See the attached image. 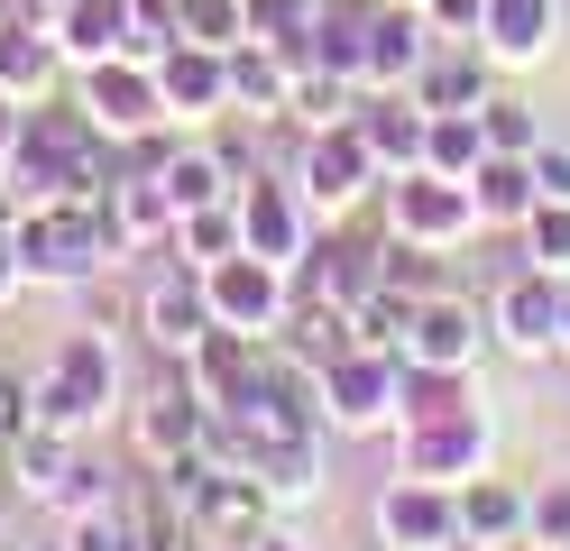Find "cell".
Returning a JSON list of instances; mask_svg holds the SVG:
<instances>
[{
    "mask_svg": "<svg viewBox=\"0 0 570 551\" xmlns=\"http://www.w3.org/2000/svg\"><path fill=\"white\" fill-rule=\"evenodd\" d=\"M488 341H497V331H488V313L470 304V294H423V304H414V331H405V358H423V367H479L488 358Z\"/></svg>",
    "mask_w": 570,
    "mask_h": 551,
    "instance_id": "cell-12",
    "label": "cell"
},
{
    "mask_svg": "<svg viewBox=\"0 0 570 551\" xmlns=\"http://www.w3.org/2000/svg\"><path fill=\"white\" fill-rule=\"evenodd\" d=\"M451 542H460V488L396 469L377 488V551H451Z\"/></svg>",
    "mask_w": 570,
    "mask_h": 551,
    "instance_id": "cell-8",
    "label": "cell"
},
{
    "mask_svg": "<svg viewBox=\"0 0 570 551\" xmlns=\"http://www.w3.org/2000/svg\"><path fill=\"white\" fill-rule=\"evenodd\" d=\"M479 157H488V129H479V110H433V129H423V166L470 184V175H479Z\"/></svg>",
    "mask_w": 570,
    "mask_h": 551,
    "instance_id": "cell-32",
    "label": "cell"
},
{
    "mask_svg": "<svg viewBox=\"0 0 570 551\" xmlns=\"http://www.w3.org/2000/svg\"><path fill=\"white\" fill-rule=\"evenodd\" d=\"M203 432H212V404H203L194 386H157L148 404H138V451H148V460L203 451Z\"/></svg>",
    "mask_w": 570,
    "mask_h": 551,
    "instance_id": "cell-25",
    "label": "cell"
},
{
    "mask_svg": "<svg viewBox=\"0 0 570 551\" xmlns=\"http://www.w3.org/2000/svg\"><path fill=\"white\" fill-rule=\"evenodd\" d=\"M433 47L442 37H433V19H423L414 0H377L368 10V92H405Z\"/></svg>",
    "mask_w": 570,
    "mask_h": 551,
    "instance_id": "cell-14",
    "label": "cell"
},
{
    "mask_svg": "<svg viewBox=\"0 0 570 551\" xmlns=\"http://www.w3.org/2000/svg\"><path fill=\"white\" fill-rule=\"evenodd\" d=\"M230 248H239V203H203V211L175 220V257L185 267H222Z\"/></svg>",
    "mask_w": 570,
    "mask_h": 551,
    "instance_id": "cell-34",
    "label": "cell"
},
{
    "mask_svg": "<svg viewBox=\"0 0 570 551\" xmlns=\"http://www.w3.org/2000/svg\"><path fill=\"white\" fill-rule=\"evenodd\" d=\"M56 65H65V47L38 19L0 10V92H10V101H47L56 92Z\"/></svg>",
    "mask_w": 570,
    "mask_h": 551,
    "instance_id": "cell-21",
    "label": "cell"
},
{
    "mask_svg": "<svg viewBox=\"0 0 570 551\" xmlns=\"http://www.w3.org/2000/svg\"><path fill=\"white\" fill-rule=\"evenodd\" d=\"M203 294H212V322L248 331V341H276L295 322V276L267 267V257H248V248H230L222 267H203Z\"/></svg>",
    "mask_w": 570,
    "mask_h": 551,
    "instance_id": "cell-5",
    "label": "cell"
},
{
    "mask_svg": "<svg viewBox=\"0 0 570 551\" xmlns=\"http://www.w3.org/2000/svg\"><path fill=\"white\" fill-rule=\"evenodd\" d=\"M10 248H19V276L28 285H92L111 267V239H101L92 203H38L10 220Z\"/></svg>",
    "mask_w": 570,
    "mask_h": 551,
    "instance_id": "cell-2",
    "label": "cell"
},
{
    "mask_svg": "<svg viewBox=\"0 0 570 551\" xmlns=\"http://www.w3.org/2000/svg\"><path fill=\"white\" fill-rule=\"evenodd\" d=\"M175 37H194V47H239L248 37V0H175Z\"/></svg>",
    "mask_w": 570,
    "mask_h": 551,
    "instance_id": "cell-37",
    "label": "cell"
},
{
    "mask_svg": "<svg viewBox=\"0 0 570 551\" xmlns=\"http://www.w3.org/2000/svg\"><path fill=\"white\" fill-rule=\"evenodd\" d=\"M38 414V377H19V367H0V432H19Z\"/></svg>",
    "mask_w": 570,
    "mask_h": 551,
    "instance_id": "cell-44",
    "label": "cell"
},
{
    "mask_svg": "<svg viewBox=\"0 0 570 551\" xmlns=\"http://www.w3.org/2000/svg\"><path fill=\"white\" fill-rule=\"evenodd\" d=\"M460 542L470 551H515L524 542V488H507V478H460Z\"/></svg>",
    "mask_w": 570,
    "mask_h": 551,
    "instance_id": "cell-22",
    "label": "cell"
},
{
    "mask_svg": "<svg viewBox=\"0 0 570 551\" xmlns=\"http://www.w3.org/2000/svg\"><path fill=\"white\" fill-rule=\"evenodd\" d=\"M360 101H368V83H350V73H332V65H295V101H285V120L341 129V120H360Z\"/></svg>",
    "mask_w": 570,
    "mask_h": 551,
    "instance_id": "cell-29",
    "label": "cell"
},
{
    "mask_svg": "<svg viewBox=\"0 0 570 551\" xmlns=\"http://www.w3.org/2000/svg\"><path fill=\"white\" fill-rule=\"evenodd\" d=\"M313 19H323V0H248V37L276 47L285 65H313Z\"/></svg>",
    "mask_w": 570,
    "mask_h": 551,
    "instance_id": "cell-31",
    "label": "cell"
},
{
    "mask_svg": "<svg viewBox=\"0 0 570 551\" xmlns=\"http://www.w3.org/2000/svg\"><path fill=\"white\" fill-rule=\"evenodd\" d=\"M405 331H414V304L377 285L368 304H360V341H368V350H396V358H405Z\"/></svg>",
    "mask_w": 570,
    "mask_h": 551,
    "instance_id": "cell-40",
    "label": "cell"
},
{
    "mask_svg": "<svg viewBox=\"0 0 570 551\" xmlns=\"http://www.w3.org/2000/svg\"><path fill=\"white\" fill-rule=\"evenodd\" d=\"M470 367H423L405 358V377H396V423H423V414H451V404H470Z\"/></svg>",
    "mask_w": 570,
    "mask_h": 551,
    "instance_id": "cell-33",
    "label": "cell"
},
{
    "mask_svg": "<svg viewBox=\"0 0 570 551\" xmlns=\"http://www.w3.org/2000/svg\"><path fill=\"white\" fill-rule=\"evenodd\" d=\"M65 460H75V441H65V432H47V423H19V432H10V478H19V496H28V505H47V496H56Z\"/></svg>",
    "mask_w": 570,
    "mask_h": 551,
    "instance_id": "cell-30",
    "label": "cell"
},
{
    "mask_svg": "<svg viewBox=\"0 0 570 551\" xmlns=\"http://www.w3.org/2000/svg\"><path fill=\"white\" fill-rule=\"evenodd\" d=\"M414 10H423V0H414Z\"/></svg>",
    "mask_w": 570,
    "mask_h": 551,
    "instance_id": "cell-55",
    "label": "cell"
},
{
    "mask_svg": "<svg viewBox=\"0 0 570 551\" xmlns=\"http://www.w3.org/2000/svg\"><path fill=\"white\" fill-rule=\"evenodd\" d=\"M0 441H10V432H0Z\"/></svg>",
    "mask_w": 570,
    "mask_h": 551,
    "instance_id": "cell-56",
    "label": "cell"
},
{
    "mask_svg": "<svg viewBox=\"0 0 570 551\" xmlns=\"http://www.w3.org/2000/svg\"><path fill=\"white\" fill-rule=\"evenodd\" d=\"M524 267H543V276H570V203H533L524 211Z\"/></svg>",
    "mask_w": 570,
    "mask_h": 551,
    "instance_id": "cell-39",
    "label": "cell"
},
{
    "mask_svg": "<svg viewBox=\"0 0 570 551\" xmlns=\"http://www.w3.org/2000/svg\"><path fill=\"white\" fill-rule=\"evenodd\" d=\"M19 110H28V101H10V92H0V166H10V147H19Z\"/></svg>",
    "mask_w": 570,
    "mask_h": 551,
    "instance_id": "cell-47",
    "label": "cell"
},
{
    "mask_svg": "<svg viewBox=\"0 0 570 551\" xmlns=\"http://www.w3.org/2000/svg\"><path fill=\"white\" fill-rule=\"evenodd\" d=\"M92 220H101V239H111V267L138 257L148 239H175V203H166L157 166H148V175H111V184L92 194Z\"/></svg>",
    "mask_w": 570,
    "mask_h": 551,
    "instance_id": "cell-13",
    "label": "cell"
},
{
    "mask_svg": "<svg viewBox=\"0 0 570 551\" xmlns=\"http://www.w3.org/2000/svg\"><path fill=\"white\" fill-rule=\"evenodd\" d=\"M230 203H239V248L295 276V267H304V248H313V203H304V184L248 175V184H239Z\"/></svg>",
    "mask_w": 570,
    "mask_h": 551,
    "instance_id": "cell-6",
    "label": "cell"
},
{
    "mask_svg": "<svg viewBox=\"0 0 570 551\" xmlns=\"http://www.w3.org/2000/svg\"><path fill=\"white\" fill-rule=\"evenodd\" d=\"M515 551H570V542H533V533H524V542H515Z\"/></svg>",
    "mask_w": 570,
    "mask_h": 551,
    "instance_id": "cell-51",
    "label": "cell"
},
{
    "mask_svg": "<svg viewBox=\"0 0 570 551\" xmlns=\"http://www.w3.org/2000/svg\"><path fill=\"white\" fill-rule=\"evenodd\" d=\"M423 19H433V37H451V47H479L488 0H423Z\"/></svg>",
    "mask_w": 570,
    "mask_h": 551,
    "instance_id": "cell-43",
    "label": "cell"
},
{
    "mask_svg": "<svg viewBox=\"0 0 570 551\" xmlns=\"http://www.w3.org/2000/svg\"><path fill=\"white\" fill-rule=\"evenodd\" d=\"M56 514H92V505H111V469H92V460H65V478H56V496H47Z\"/></svg>",
    "mask_w": 570,
    "mask_h": 551,
    "instance_id": "cell-41",
    "label": "cell"
},
{
    "mask_svg": "<svg viewBox=\"0 0 570 551\" xmlns=\"http://www.w3.org/2000/svg\"><path fill=\"white\" fill-rule=\"evenodd\" d=\"M304 294H323V304H350L360 313L368 294H377V248H360V239H332V248H304Z\"/></svg>",
    "mask_w": 570,
    "mask_h": 551,
    "instance_id": "cell-27",
    "label": "cell"
},
{
    "mask_svg": "<svg viewBox=\"0 0 570 551\" xmlns=\"http://www.w3.org/2000/svg\"><path fill=\"white\" fill-rule=\"evenodd\" d=\"M497 460V423L488 404H451V414H423V423H396V469L405 478H442V488H460V478H479Z\"/></svg>",
    "mask_w": 570,
    "mask_h": 551,
    "instance_id": "cell-3",
    "label": "cell"
},
{
    "mask_svg": "<svg viewBox=\"0 0 570 551\" xmlns=\"http://www.w3.org/2000/svg\"><path fill=\"white\" fill-rule=\"evenodd\" d=\"M488 331H497L515 358L561 350V276H543V267H507V276H497V294H488Z\"/></svg>",
    "mask_w": 570,
    "mask_h": 551,
    "instance_id": "cell-11",
    "label": "cell"
},
{
    "mask_svg": "<svg viewBox=\"0 0 570 551\" xmlns=\"http://www.w3.org/2000/svg\"><path fill=\"white\" fill-rule=\"evenodd\" d=\"M157 184H166L175 220H185V211H203V203H230L239 184H248V157H239V147H185V157L157 166Z\"/></svg>",
    "mask_w": 570,
    "mask_h": 551,
    "instance_id": "cell-20",
    "label": "cell"
},
{
    "mask_svg": "<svg viewBox=\"0 0 570 551\" xmlns=\"http://www.w3.org/2000/svg\"><path fill=\"white\" fill-rule=\"evenodd\" d=\"M533 184H543L552 203H570V147H561V138H543V147H533Z\"/></svg>",
    "mask_w": 570,
    "mask_h": 551,
    "instance_id": "cell-45",
    "label": "cell"
},
{
    "mask_svg": "<svg viewBox=\"0 0 570 551\" xmlns=\"http://www.w3.org/2000/svg\"><path fill=\"white\" fill-rule=\"evenodd\" d=\"M0 551H19V542H10V533H0Z\"/></svg>",
    "mask_w": 570,
    "mask_h": 551,
    "instance_id": "cell-53",
    "label": "cell"
},
{
    "mask_svg": "<svg viewBox=\"0 0 570 551\" xmlns=\"http://www.w3.org/2000/svg\"><path fill=\"white\" fill-rule=\"evenodd\" d=\"M129 10H138V0H65V19H56L47 37L65 47V65H101V56H120Z\"/></svg>",
    "mask_w": 570,
    "mask_h": 551,
    "instance_id": "cell-28",
    "label": "cell"
},
{
    "mask_svg": "<svg viewBox=\"0 0 570 551\" xmlns=\"http://www.w3.org/2000/svg\"><path fill=\"white\" fill-rule=\"evenodd\" d=\"M258 350H267V341H248V331H230V322H212L203 341L185 350V386L212 404V414H230V404L248 395V377H258Z\"/></svg>",
    "mask_w": 570,
    "mask_h": 551,
    "instance_id": "cell-17",
    "label": "cell"
},
{
    "mask_svg": "<svg viewBox=\"0 0 570 551\" xmlns=\"http://www.w3.org/2000/svg\"><path fill=\"white\" fill-rule=\"evenodd\" d=\"M111 395H120V350H111V331H65L56 358L38 367V414H28V423L83 441L92 423H111Z\"/></svg>",
    "mask_w": 570,
    "mask_h": 551,
    "instance_id": "cell-1",
    "label": "cell"
},
{
    "mask_svg": "<svg viewBox=\"0 0 570 551\" xmlns=\"http://www.w3.org/2000/svg\"><path fill=\"white\" fill-rule=\"evenodd\" d=\"M442 248H423V239H396L386 230V248H377V285L386 294H405V304H423V294H442V267H433Z\"/></svg>",
    "mask_w": 570,
    "mask_h": 551,
    "instance_id": "cell-36",
    "label": "cell"
},
{
    "mask_svg": "<svg viewBox=\"0 0 570 551\" xmlns=\"http://www.w3.org/2000/svg\"><path fill=\"white\" fill-rule=\"evenodd\" d=\"M83 110L101 120V138H148L166 129V92H157V65H129V56H101L83 65Z\"/></svg>",
    "mask_w": 570,
    "mask_h": 551,
    "instance_id": "cell-10",
    "label": "cell"
},
{
    "mask_svg": "<svg viewBox=\"0 0 570 551\" xmlns=\"http://www.w3.org/2000/svg\"><path fill=\"white\" fill-rule=\"evenodd\" d=\"M524 533L533 542H570V478H543V488L524 496Z\"/></svg>",
    "mask_w": 570,
    "mask_h": 551,
    "instance_id": "cell-42",
    "label": "cell"
},
{
    "mask_svg": "<svg viewBox=\"0 0 570 551\" xmlns=\"http://www.w3.org/2000/svg\"><path fill=\"white\" fill-rule=\"evenodd\" d=\"M19 551H75V542H65V533H47V542H19Z\"/></svg>",
    "mask_w": 570,
    "mask_h": 551,
    "instance_id": "cell-50",
    "label": "cell"
},
{
    "mask_svg": "<svg viewBox=\"0 0 570 551\" xmlns=\"http://www.w3.org/2000/svg\"><path fill=\"white\" fill-rule=\"evenodd\" d=\"M313 65L368 83V10H323V19H313Z\"/></svg>",
    "mask_w": 570,
    "mask_h": 551,
    "instance_id": "cell-35",
    "label": "cell"
},
{
    "mask_svg": "<svg viewBox=\"0 0 570 551\" xmlns=\"http://www.w3.org/2000/svg\"><path fill=\"white\" fill-rule=\"evenodd\" d=\"M479 47H488L497 65H543V56L561 47V0H488Z\"/></svg>",
    "mask_w": 570,
    "mask_h": 551,
    "instance_id": "cell-18",
    "label": "cell"
},
{
    "mask_svg": "<svg viewBox=\"0 0 570 551\" xmlns=\"http://www.w3.org/2000/svg\"><path fill=\"white\" fill-rule=\"evenodd\" d=\"M258 551H304V542L295 533H258Z\"/></svg>",
    "mask_w": 570,
    "mask_h": 551,
    "instance_id": "cell-49",
    "label": "cell"
},
{
    "mask_svg": "<svg viewBox=\"0 0 570 551\" xmlns=\"http://www.w3.org/2000/svg\"><path fill=\"white\" fill-rule=\"evenodd\" d=\"M0 10H10V0H0Z\"/></svg>",
    "mask_w": 570,
    "mask_h": 551,
    "instance_id": "cell-54",
    "label": "cell"
},
{
    "mask_svg": "<svg viewBox=\"0 0 570 551\" xmlns=\"http://www.w3.org/2000/svg\"><path fill=\"white\" fill-rule=\"evenodd\" d=\"M423 129H433V110H423L414 92H368V101H360V138L377 147V166H386V175L423 166Z\"/></svg>",
    "mask_w": 570,
    "mask_h": 551,
    "instance_id": "cell-23",
    "label": "cell"
},
{
    "mask_svg": "<svg viewBox=\"0 0 570 551\" xmlns=\"http://www.w3.org/2000/svg\"><path fill=\"white\" fill-rule=\"evenodd\" d=\"M386 230L423 239V248H470L479 239V203H470V184H460V175L405 166V175H386Z\"/></svg>",
    "mask_w": 570,
    "mask_h": 551,
    "instance_id": "cell-4",
    "label": "cell"
},
{
    "mask_svg": "<svg viewBox=\"0 0 570 551\" xmlns=\"http://www.w3.org/2000/svg\"><path fill=\"white\" fill-rule=\"evenodd\" d=\"M295 184H304V203H313V211H332V220H341L350 203L368 194V184H386V166H377V147L360 138V120H341V129H313Z\"/></svg>",
    "mask_w": 570,
    "mask_h": 551,
    "instance_id": "cell-9",
    "label": "cell"
},
{
    "mask_svg": "<svg viewBox=\"0 0 570 551\" xmlns=\"http://www.w3.org/2000/svg\"><path fill=\"white\" fill-rule=\"evenodd\" d=\"M138 331L166 350V358H185L203 331H212V294H203V267H166L148 294H138Z\"/></svg>",
    "mask_w": 570,
    "mask_h": 551,
    "instance_id": "cell-16",
    "label": "cell"
},
{
    "mask_svg": "<svg viewBox=\"0 0 570 551\" xmlns=\"http://www.w3.org/2000/svg\"><path fill=\"white\" fill-rule=\"evenodd\" d=\"M488 73H497V56H488V47H451V37H442V47L423 56V73H414L405 92H414L423 110H479V101L497 92Z\"/></svg>",
    "mask_w": 570,
    "mask_h": 551,
    "instance_id": "cell-19",
    "label": "cell"
},
{
    "mask_svg": "<svg viewBox=\"0 0 570 551\" xmlns=\"http://www.w3.org/2000/svg\"><path fill=\"white\" fill-rule=\"evenodd\" d=\"M285 101H295V65H285L276 47H258V37H239V47H230V110H248V120H285Z\"/></svg>",
    "mask_w": 570,
    "mask_h": 551,
    "instance_id": "cell-26",
    "label": "cell"
},
{
    "mask_svg": "<svg viewBox=\"0 0 570 551\" xmlns=\"http://www.w3.org/2000/svg\"><path fill=\"white\" fill-rule=\"evenodd\" d=\"M470 203H479V230H524V211L543 203V184H533V157H479L470 175Z\"/></svg>",
    "mask_w": 570,
    "mask_h": 551,
    "instance_id": "cell-24",
    "label": "cell"
},
{
    "mask_svg": "<svg viewBox=\"0 0 570 551\" xmlns=\"http://www.w3.org/2000/svg\"><path fill=\"white\" fill-rule=\"evenodd\" d=\"M479 129H488L497 157H533V147H543V120H533V101H515V92H488L479 101Z\"/></svg>",
    "mask_w": 570,
    "mask_h": 551,
    "instance_id": "cell-38",
    "label": "cell"
},
{
    "mask_svg": "<svg viewBox=\"0 0 570 551\" xmlns=\"http://www.w3.org/2000/svg\"><path fill=\"white\" fill-rule=\"evenodd\" d=\"M28 294V276H19V248H10V230H0V304H19Z\"/></svg>",
    "mask_w": 570,
    "mask_h": 551,
    "instance_id": "cell-46",
    "label": "cell"
},
{
    "mask_svg": "<svg viewBox=\"0 0 570 551\" xmlns=\"http://www.w3.org/2000/svg\"><path fill=\"white\" fill-rule=\"evenodd\" d=\"M157 92H166V120H212V110H230V56L175 37L157 56Z\"/></svg>",
    "mask_w": 570,
    "mask_h": 551,
    "instance_id": "cell-15",
    "label": "cell"
},
{
    "mask_svg": "<svg viewBox=\"0 0 570 551\" xmlns=\"http://www.w3.org/2000/svg\"><path fill=\"white\" fill-rule=\"evenodd\" d=\"M561 358H570V276H561Z\"/></svg>",
    "mask_w": 570,
    "mask_h": 551,
    "instance_id": "cell-48",
    "label": "cell"
},
{
    "mask_svg": "<svg viewBox=\"0 0 570 551\" xmlns=\"http://www.w3.org/2000/svg\"><path fill=\"white\" fill-rule=\"evenodd\" d=\"M396 377H405V358L396 350H350L323 367V414L332 432H396Z\"/></svg>",
    "mask_w": 570,
    "mask_h": 551,
    "instance_id": "cell-7",
    "label": "cell"
},
{
    "mask_svg": "<svg viewBox=\"0 0 570 551\" xmlns=\"http://www.w3.org/2000/svg\"><path fill=\"white\" fill-rule=\"evenodd\" d=\"M203 551H258V542H203Z\"/></svg>",
    "mask_w": 570,
    "mask_h": 551,
    "instance_id": "cell-52",
    "label": "cell"
}]
</instances>
